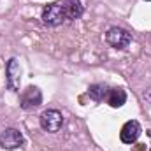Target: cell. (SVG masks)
Returning a JSON list of instances; mask_svg holds the SVG:
<instances>
[{
	"label": "cell",
	"mask_w": 151,
	"mask_h": 151,
	"mask_svg": "<svg viewBox=\"0 0 151 151\" xmlns=\"http://www.w3.org/2000/svg\"><path fill=\"white\" fill-rule=\"evenodd\" d=\"M39 123H40V128L44 132L56 134L63 127V114L60 111H56V109H46L39 116Z\"/></svg>",
	"instance_id": "1"
},
{
	"label": "cell",
	"mask_w": 151,
	"mask_h": 151,
	"mask_svg": "<svg viewBox=\"0 0 151 151\" xmlns=\"http://www.w3.org/2000/svg\"><path fill=\"white\" fill-rule=\"evenodd\" d=\"M40 19H42V23L47 25V27H58V25H62V23L67 19V18H65V12H63L62 2L47 4V5L42 9Z\"/></svg>",
	"instance_id": "2"
},
{
	"label": "cell",
	"mask_w": 151,
	"mask_h": 151,
	"mask_svg": "<svg viewBox=\"0 0 151 151\" xmlns=\"http://www.w3.org/2000/svg\"><path fill=\"white\" fill-rule=\"evenodd\" d=\"M106 42L114 49H127L132 42V34L121 27H111L106 34Z\"/></svg>",
	"instance_id": "3"
},
{
	"label": "cell",
	"mask_w": 151,
	"mask_h": 151,
	"mask_svg": "<svg viewBox=\"0 0 151 151\" xmlns=\"http://www.w3.org/2000/svg\"><path fill=\"white\" fill-rule=\"evenodd\" d=\"M5 83L11 91H19V83H21V65L18 58H11L5 65Z\"/></svg>",
	"instance_id": "4"
},
{
	"label": "cell",
	"mask_w": 151,
	"mask_h": 151,
	"mask_svg": "<svg viewBox=\"0 0 151 151\" xmlns=\"http://www.w3.org/2000/svg\"><path fill=\"white\" fill-rule=\"evenodd\" d=\"M42 104V91L39 90L37 86H28L23 93H21V99H19V107L23 111H30V109H35Z\"/></svg>",
	"instance_id": "5"
},
{
	"label": "cell",
	"mask_w": 151,
	"mask_h": 151,
	"mask_svg": "<svg viewBox=\"0 0 151 151\" xmlns=\"http://www.w3.org/2000/svg\"><path fill=\"white\" fill-rule=\"evenodd\" d=\"M23 144V134L16 128H5L0 134V148L4 150H18Z\"/></svg>",
	"instance_id": "6"
},
{
	"label": "cell",
	"mask_w": 151,
	"mask_h": 151,
	"mask_svg": "<svg viewBox=\"0 0 151 151\" xmlns=\"http://www.w3.org/2000/svg\"><path fill=\"white\" fill-rule=\"evenodd\" d=\"M141 132H142L141 123L135 121V119H130V121H127V123L121 127L119 139H121V142H125V144H134V142L139 139Z\"/></svg>",
	"instance_id": "7"
},
{
	"label": "cell",
	"mask_w": 151,
	"mask_h": 151,
	"mask_svg": "<svg viewBox=\"0 0 151 151\" xmlns=\"http://www.w3.org/2000/svg\"><path fill=\"white\" fill-rule=\"evenodd\" d=\"M62 5H63V12L67 19H79L84 12L81 0H63Z\"/></svg>",
	"instance_id": "8"
},
{
	"label": "cell",
	"mask_w": 151,
	"mask_h": 151,
	"mask_svg": "<svg viewBox=\"0 0 151 151\" xmlns=\"http://www.w3.org/2000/svg\"><path fill=\"white\" fill-rule=\"evenodd\" d=\"M106 100H107V104L111 106V107H121V106H125V102H127V91L123 90V88H111L109 91H107V97H106Z\"/></svg>",
	"instance_id": "9"
},
{
	"label": "cell",
	"mask_w": 151,
	"mask_h": 151,
	"mask_svg": "<svg viewBox=\"0 0 151 151\" xmlns=\"http://www.w3.org/2000/svg\"><path fill=\"white\" fill-rule=\"evenodd\" d=\"M107 91H109V88L104 83H95V84H90V88H88V95L95 102H102L107 97Z\"/></svg>",
	"instance_id": "10"
},
{
	"label": "cell",
	"mask_w": 151,
	"mask_h": 151,
	"mask_svg": "<svg viewBox=\"0 0 151 151\" xmlns=\"http://www.w3.org/2000/svg\"><path fill=\"white\" fill-rule=\"evenodd\" d=\"M141 97H142V100H144L146 104H150V106H151V88H148V90H146Z\"/></svg>",
	"instance_id": "11"
},
{
	"label": "cell",
	"mask_w": 151,
	"mask_h": 151,
	"mask_svg": "<svg viewBox=\"0 0 151 151\" xmlns=\"http://www.w3.org/2000/svg\"><path fill=\"white\" fill-rule=\"evenodd\" d=\"M146 2H151V0H146Z\"/></svg>",
	"instance_id": "12"
}]
</instances>
